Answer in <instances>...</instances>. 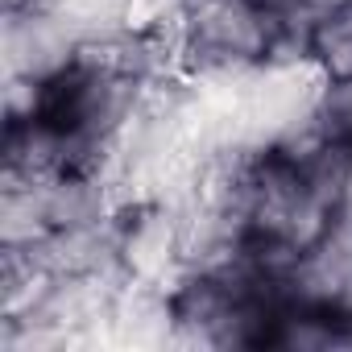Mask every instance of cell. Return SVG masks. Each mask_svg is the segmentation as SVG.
Returning a JSON list of instances; mask_svg holds the SVG:
<instances>
[{
  "label": "cell",
  "instance_id": "3957f363",
  "mask_svg": "<svg viewBox=\"0 0 352 352\" xmlns=\"http://www.w3.org/2000/svg\"><path fill=\"white\" fill-rule=\"evenodd\" d=\"M311 120L331 149L352 157V75L319 83V91L311 100Z\"/></svg>",
  "mask_w": 352,
  "mask_h": 352
},
{
  "label": "cell",
  "instance_id": "7a4b0ae2",
  "mask_svg": "<svg viewBox=\"0 0 352 352\" xmlns=\"http://www.w3.org/2000/svg\"><path fill=\"white\" fill-rule=\"evenodd\" d=\"M307 58L323 79L352 75V0H336L307 25Z\"/></svg>",
  "mask_w": 352,
  "mask_h": 352
},
{
  "label": "cell",
  "instance_id": "6da1fadb",
  "mask_svg": "<svg viewBox=\"0 0 352 352\" xmlns=\"http://www.w3.org/2000/svg\"><path fill=\"white\" fill-rule=\"evenodd\" d=\"M282 25L253 0H183L179 50L204 71H245L274 58Z\"/></svg>",
  "mask_w": 352,
  "mask_h": 352
}]
</instances>
